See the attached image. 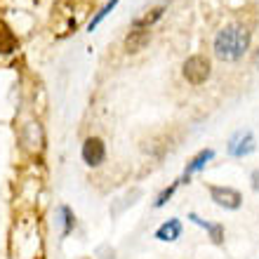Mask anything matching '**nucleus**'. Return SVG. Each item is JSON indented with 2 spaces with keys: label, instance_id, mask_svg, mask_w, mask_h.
Segmentation results:
<instances>
[{
  "label": "nucleus",
  "instance_id": "nucleus-8",
  "mask_svg": "<svg viewBox=\"0 0 259 259\" xmlns=\"http://www.w3.org/2000/svg\"><path fill=\"white\" fill-rule=\"evenodd\" d=\"M186 219H189L191 224L200 226V229L207 233V238H210L212 245H224V224H219V222H207V219H203L198 212H189Z\"/></svg>",
  "mask_w": 259,
  "mask_h": 259
},
{
  "label": "nucleus",
  "instance_id": "nucleus-14",
  "mask_svg": "<svg viewBox=\"0 0 259 259\" xmlns=\"http://www.w3.org/2000/svg\"><path fill=\"white\" fill-rule=\"evenodd\" d=\"M17 50V35L12 33V28L0 19V55H12Z\"/></svg>",
  "mask_w": 259,
  "mask_h": 259
},
{
  "label": "nucleus",
  "instance_id": "nucleus-9",
  "mask_svg": "<svg viewBox=\"0 0 259 259\" xmlns=\"http://www.w3.org/2000/svg\"><path fill=\"white\" fill-rule=\"evenodd\" d=\"M182 233H184V224H182V219L170 217V219H165L163 224L156 229L153 238L160 240V243H177V240L182 238Z\"/></svg>",
  "mask_w": 259,
  "mask_h": 259
},
{
  "label": "nucleus",
  "instance_id": "nucleus-16",
  "mask_svg": "<svg viewBox=\"0 0 259 259\" xmlns=\"http://www.w3.org/2000/svg\"><path fill=\"white\" fill-rule=\"evenodd\" d=\"M118 5V0H109V3H106V5L102 7V10H99V12L95 14V17H92V19H90V24H88V31H95L97 26H99V24H102L104 19H106V17H109L111 12H113V7Z\"/></svg>",
  "mask_w": 259,
  "mask_h": 259
},
{
  "label": "nucleus",
  "instance_id": "nucleus-11",
  "mask_svg": "<svg viewBox=\"0 0 259 259\" xmlns=\"http://www.w3.org/2000/svg\"><path fill=\"white\" fill-rule=\"evenodd\" d=\"M144 196V191L142 189H130L127 193H125V196H120V198H116V200H113V205H111V217H120V214H123L125 210H127V207H135L137 203H139V198Z\"/></svg>",
  "mask_w": 259,
  "mask_h": 259
},
{
  "label": "nucleus",
  "instance_id": "nucleus-12",
  "mask_svg": "<svg viewBox=\"0 0 259 259\" xmlns=\"http://www.w3.org/2000/svg\"><path fill=\"white\" fill-rule=\"evenodd\" d=\"M163 12H165V3H160V5H156V7H149V10H144L142 14H137L135 19H132V28H151L158 19H160V17H163Z\"/></svg>",
  "mask_w": 259,
  "mask_h": 259
},
{
  "label": "nucleus",
  "instance_id": "nucleus-5",
  "mask_svg": "<svg viewBox=\"0 0 259 259\" xmlns=\"http://www.w3.org/2000/svg\"><path fill=\"white\" fill-rule=\"evenodd\" d=\"M182 73H184L186 82H191V85H203L212 73V64L205 55H193L184 62Z\"/></svg>",
  "mask_w": 259,
  "mask_h": 259
},
{
  "label": "nucleus",
  "instance_id": "nucleus-3",
  "mask_svg": "<svg viewBox=\"0 0 259 259\" xmlns=\"http://www.w3.org/2000/svg\"><path fill=\"white\" fill-rule=\"evenodd\" d=\"M19 142L24 146V151H28L31 156H40L45 151V132H42V125L38 120H28V123L21 125L19 132Z\"/></svg>",
  "mask_w": 259,
  "mask_h": 259
},
{
  "label": "nucleus",
  "instance_id": "nucleus-6",
  "mask_svg": "<svg viewBox=\"0 0 259 259\" xmlns=\"http://www.w3.org/2000/svg\"><path fill=\"white\" fill-rule=\"evenodd\" d=\"M80 158L88 167H102L106 160V144L99 137H88L80 146Z\"/></svg>",
  "mask_w": 259,
  "mask_h": 259
},
{
  "label": "nucleus",
  "instance_id": "nucleus-7",
  "mask_svg": "<svg viewBox=\"0 0 259 259\" xmlns=\"http://www.w3.org/2000/svg\"><path fill=\"white\" fill-rule=\"evenodd\" d=\"M214 156H217V153H214V149H200V151H198L196 156H193L191 160L186 163L184 172H182V177H179V179H182V184H189L193 175L203 172L205 167H207V165L214 160Z\"/></svg>",
  "mask_w": 259,
  "mask_h": 259
},
{
  "label": "nucleus",
  "instance_id": "nucleus-13",
  "mask_svg": "<svg viewBox=\"0 0 259 259\" xmlns=\"http://www.w3.org/2000/svg\"><path fill=\"white\" fill-rule=\"evenodd\" d=\"M149 38H151L149 28H132L127 38H125V48H127V52H139L149 42Z\"/></svg>",
  "mask_w": 259,
  "mask_h": 259
},
{
  "label": "nucleus",
  "instance_id": "nucleus-10",
  "mask_svg": "<svg viewBox=\"0 0 259 259\" xmlns=\"http://www.w3.org/2000/svg\"><path fill=\"white\" fill-rule=\"evenodd\" d=\"M55 222L59 224V233H62V238H68L75 229V212L68 207V205H57L55 210Z\"/></svg>",
  "mask_w": 259,
  "mask_h": 259
},
{
  "label": "nucleus",
  "instance_id": "nucleus-2",
  "mask_svg": "<svg viewBox=\"0 0 259 259\" xmlns=\"http://www.w3.org/2000/svg\"><path fill=\"white\" fill-rule=\"evenodd\" d=\"M254 151H257V139H254V132L252 130H236L231 137H229V142H226V153L236 160H243V158L252 156Z\"/></svg>",
  "mask_w": 259,
  "mask_h": 259
},
{
  "label": "nucleus",
  "instance_id": "nucleus-15",
  "mask_svg": "<svg viewBox=\"0 0 259 259\" xmlns=\"http://www.w3.org/2000/svg\"><path fill=\"white\" fill-rule=\"evenodd\" d=\"M179 186H182V179H175V182H172L170 186H165L163 191L158 193L156 196V200H153V207H156V210H160V207H165V205L170 203L172 200V196H175V193H177V189Z\"/></svg>",
  "mask_w": 259,
  "mask_h": 259
},
{
  "label": "nucleus",
  "instance_id": "nucleus-4",
  "mask_svg": "<svg viewBox=\"0 0 259 259\" xmlns=\"http://www.w3.org/2000/svg\"><path fill=\"white\" fill-rule=\"evenodd\" d=\"M207 191H210V200L217 205V207H224V210H229V212H236L243 207V193H240L238 189H233V186L210 184Z\"/></svg>",
  "mask_w": 259,
  "mask_h": 259
},
{
  "label": "nucleus",
  "instance_id": "nucleus-17",
  "mask_svg": "<svg viewBox=\"0 0 259 259\" xmlns=\"http://www.w3.org/2000/svg\"><path fill=\"white\" fill-rule=\"evenodd\" d=\"M250 186H252V191L259 193V167L252 170V175H250Z\"/></svg>",
  "mask_w": 259,
  "mask_h": 259
},
{
  "label": "nucleus",
  "instance_id": "nucleus-1",
  "mask_svg": "<svg viewBox=\"0 0 259 259\" xmlns=\"http://www.w3.org/2000/svg\"><path fill=\"white\" fill-rule=\"evenodd\" d=\"M250 40H252V35L243 24H231V26L217 31L212 50H214V57L222 62H238L250 50Z\"/></svg>",
  "mask_w": 259,
  "mask_h": 259
}]
</instances>
